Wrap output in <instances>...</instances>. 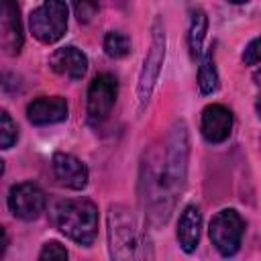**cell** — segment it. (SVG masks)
Returning <instances> with one entry per match:
<instances>
[{
	"label": "cell",
	"mask_w": 261,
	"mask_h": 261,
	"mask_svg": "<svg viewBox=\"0 0 261 261\" xmlns=\"http://www.w3.org/2000/svg\"><path fill=\"white\" fill-rule=\"evenodd\" d=\"M190 139L186 122H175L163 151H153L143 165L145 173V206L151 222L165 224L177 194L184 190L188 173Z\"/></svg>",
	"instance_id": "6da1fadb"
},
{
	"label": "cell",
	"mask_w": 261,
	"mask_h": 261,
	"mask_svg": "<svg viewBox=\"0 0 261 261\" xmlns=\"http://www.w3.org/2000/svg\"><path fill=\"white\" fill-rule=\"evenodd\" d=\"M108 247L112 261H153L147 232L133 210L122 204H114L108 210Z\"/></svg>",
	"instance_id": "7a4b0ae2"
},
{
	"label": "cell",
	"mask_w": 261,
	"mask_h": 261,
	"mask_svg": "<svg viewBox=\"0 0 261 261\" xmlns=\"http://www.w3.org/2000/svg\"><path fill=\"white\" fill-rule=\"evenodd\" d=\"M55 224L67 239L88 247L98 234V208L84 198L61 200L55 206Z\"/></svg>",
	"instance_id": "3957f363"
},
{
	"label": "cell",
	"mask_w": 261,
	"mask_h": 261,
	"mask_svg": "<svg viewBox=\"0 0 261 261\" xmlns=\"http://www.w3.org/2000/svg\"><path fill=\"white\" fill-rule=\"evenodd\" d=\"M67 14H69V8L65 2L49 0L39 4L29 16L33 37L45 45L59 41L67 29Z\"/></svg>",
	"instance_id": "277c9868"
},
{
	"label": "cell",
	"mask_w": 261,
	"mask_h": 261,
	"mask_svg": "<svg viewBox=\"0 0 261 261\" xmlns=\"http://www.w3.org/2000/svg\"><path fill=\"white\" fill-rule=\"evenodd\" d=\"M163 57H165V33H163V24L159 18H155L153 29H151V43L139 73V86H137V96L141 102V108L149 102L151 92L159 80L161 73V65H163Z\"/></svg>",
	"instance_id": "5b68a950"
},
{
	"label": "cell",
	"mask_w": 261,
	"mask_h": 261,
	"mask_svg": "<svg viewBox=\"0 0 261 261\" xmlns=\"http://www.w3.org/2000/svg\"><path fill=\"white\" fill-rule=\"evenodd\" d=\"M243 232H245V222L241 214L232 208H224L216 212V216L210 220L208 226L210 241L222 257H232L241 249Z\"/></svg>",
	"instance_id": "8992f818"
},
{
	"label": "cell",
	"mask_w": 261,
	"mask_h": 261,
	"mask_svg": "<svg viewBox=\"0 0 261 261\" xmlns=\"http://www.w3.org/2000/svg\"><path fill=\"white\" fill-rule=\"evenodd\" d=\"M116 94H118V82L112 73H98L90 88H88V118L92 122H102L104 118H108V114L114 108L116 102Z\"/></svg>",
	"instance_id": "52a82bcc"
},
{
	"label": "cell",
	"mask_w": 261,
	"mask_h": 261,
	"mask_svg": "<svg viewBox=\"0 0 261 261\" xmlns=\"http://www.w3.org/2000/svg\"><path fill=\"white\" fill-rule=\"evenodd\" d=\"M8 208L20 220H35L45 210V192L33 181L16 184L8 192Z\"/></svg>",
	"instance_id": "ba28073f"
},
{
	"label": "cell",
	"mask_w": 261,
	"mask_h": 261,
	"mask_svg": "<svg viewBox=\"0 0 261 261\" xmlns=\"http://www.w3.org/2000/svg\"><path fill=\"white\" fill-rule=\"evenodd\" d=\"M55 179L69 190H84L88 186V167L82 159L69 153H55L51 159Z\"/></svg>",
	"instance_id": "9c48e42d"
},
{
	"label": "cell",
	"mask_w": 261,
	"mask_h": 261,
	"mask_svg": "<svg viewBox=\"0 0 261 261\" xmlns=\"http://www.w3.org/2000/svg\"><path fill=\"white\" fill-rule=\"evenodd\" d=\"M67 102L61 96H39L27 106V118L29 122L37 126L55 124L67 118Z\"/></svg>",
	"instance_id": "30bf717a"
},
{
	"label": "cell",
	"mask_w": 261,
	"mask_h": 261,
	"mask_svg": "<svg viewBox=\"0 0 261 261\" xmlns=\"http://www.w3.org/2000/svg\"><path fill=\"white\" fill-rule=\"evenodd\" d=\"M202 137L208 143H222L228 139L232 130V114L226 106L222 104H210L202 112V122H200Z\"/></svg>",
	"instance_id": "8fae6325"
},
{
	"label": "cell",
	"mask_w": 261,
	"mask_h": 261,
	"mask_svg": "<svg viewBox=\"0 0 261 261\" xmlns=\"http://www.w3.org/2000/svg\"><path fill=\"white\" fill-rule=\"evenodd\" d=\"M49 65L59 75H65L69 80H80L88 71V57L77 47L69 45L53 51V55L49 57Z\"/></svg>",
	"instance_id": "7c38bea8"
},
{
	"label": "cell",
	"mask_w": 261,
	"mask_h": 261,
	"mask_svg": "<svg viewBox=\"0 0 261 261\" xmlns=\"http://www.w3.org/2000/svg\"><path fill=\"white\" fill-rule=\"evenodd\" d=\"M0 43L4 53L18 55L22 47V27L18 18V6L12 2H4L2 6V22H0Z\"/></svg>",
	"instance_id": "4fadbf2b"
},
{
	"label": "cell",
	"mask_w": 261,
	"mask_h": 261,
	"mask_svg": "<svg viewBox=\"0 0 261 261\" xmlns=\"http://www.w3.org/2000/svg\"><path fill=\"white\" fill-rule=\"evenodd\" d=\"M200 228H202V214L198 206H186L179 220H177V243L186 253H194L200 243Z\"/></svg>",
	"instance_id": "5bb4252c"
},
{
	"label": "cell",
	"mask_w": 261,
	"mask_h": 261,
	"mask_svg": "<svg viewBox=\"0 0 261 261\" xmlns=\"http://www.w3.org/2000/svg\"><path fill=\"white\" fill-rule=\"evenodd\" d=\"M206 31H208V16H206V12L202 8H194L192 14H190V27H188V45H190L192 57H200Z\"/></svg>",
	"instance_id": "9a60e30c"
},
{
	"label": "cell",
	"mask_w": 261,
	"mask_h": 261,
	"mask_svg": "<svg viewBox=\"0 0 261 261\" xmlns=\"http://www.w3.org/2000/svg\"><path fill=\"white\" fill-rule=\"evenodd\" d=\"M198 86H200L202 94H212L218 86V73H216V65H214L212 47L202 57V63H200V69H198Z\"/></svg>",
	"instance_id": "2e32d148"
},
{
	"label": "cell",
	"mask_w": 261,
	"mask_h": 261,
	"mask_svg": "<svg viewBox=\"0 0 261 261\" xmlns=\"http://www.w3.org/2000/svg\"><path fill=\"white\" fill-rule=\"evenodd\" d=\"M104 51L112 59L126 57L130 53V39L120 31H108L104 37Z\"/></svg>",
	"instance_id": "e0dca14e"
},
{
	"label": "cell",
	"mask_w": 261,
	"mask_h": 261,
	"mask_svg": "<svg viewBox=\"0 0 261 261\" xmlns=\"http://www.w3.org/2000/svg\"><path fill=\"white\" fill-rule=\"evenodd\" d=\"M18 139V126L16 122L10 118V114L6 110L0 112V145L2 149H10Z\"/></svg>",
	"instance_id": "ac0fdd59"
},
{
	"label": "cell",
	"mask_w": 261,
	"mask_h": 261,
	"mask_svg": "<svg viewBox=\"0 0 261 261\" xmlns=\"http://www.w3.org/2000/svg\"><path fill=\"white\" fill-rule=\"evenodd\" d=\"M39 261H67V249L57 241H49L43 245Z\"/></svg>",
	"instance_id": "d6986e66"
},
{
	"label": "cell",
	"mask_w": 261,
	"mask_h": 261,
	"mask_svg": "<svg viewBox=\"0 0 261 261\" xmlns=\"http://www.w3.org/2000/svg\"><path fill=\"white\" fill-rule=\"evenodd\" d=\"M243 63L245 65H257V63H261V37L253 39L245 47V51H243Z\"/></svg>",
	"instance_id": "ffe728a7"
},
{
	"label": "cell",
	"mask_w": 261,
	"mask_h": 261,
	"mask_svg": "<svg viewBox=\"0 0 261 261\" xmlns=\"http://www.w3.org/2000/svg\"><path fill=\"white\" fill-rule=\"evenodd\" d=\"M75 8V14H77V20L82 22H88L94 14H96V10H98V6L96 4H88V2H82V4H75L73 6Z\"/></svg>",
	"instance_id": "44dd1931"
},
{
	"label": "cell",
	"mask_w": 261,
	"mask_h": 261,
	"mask_svg": "<svg viewBox=\"0 0 261 261\" xmlns=\"http://www.w3.org/2000/svg\"><path fill=\"white\" fill-rule=\"evenodd\" d=\"M255 108H257V114H259V118H261V96L257 98V104H255Z\"/></svg>",
	"instance_id": "7402d4cb"
}]
</instances>
